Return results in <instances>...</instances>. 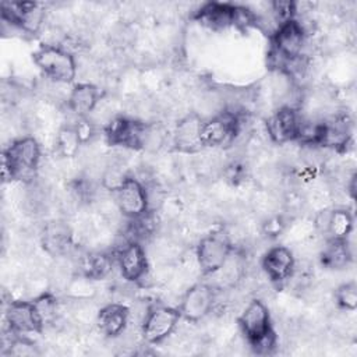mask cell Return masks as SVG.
Listing matches in <instances>:
<instances>
[{
	"mask_svg": "<svg viewBox=\"0 0 357 357\" xmlns=\"http://www.w3.org/2000/svg\"><path fill=\"white\" fill-rule=\"evenodd\" d=\"M237 324L247 343L257 354H271L278 346L272 317L262 300L252 298L238 315Z\"/></svg>",
	"mask_w": 357,
	"mask_h": 357,
	"instance_id": "obj_1",
	"label": "cell"
},
{
	"mask_svg": "<svg viewBox=\"0 0 357 357\" xmlns=\"http://www.w3.org/2000/svg\"><path fill=\"white\" fill-rule=\"evenodd\" d=\"M40 145L32 135L15 138L3 149L1 176L4 181L33 178L40 163Z\"/></svg>",
	"mask_w": 357,
	"mask_h": 357,
	"instance_id": "obj_2",
	"label": "cell"
},
{
	"mask_svg": "<svg viewBox=\"0 0 357 357\" xmlns=\"http://www.w3.org/2000/svg\"><path fill=\"white\" fill-rule=\"evenodd\" d=\"M308 33L297 18L280 24L269 36L271 47L268 52V64L278 74L287 61L303 56Z\"/></svg>",
	"mask_w": 357,
	"mask_h": 357,
	"instance_id": "obj_3",
	"label": "cell"
},
{
	"mask_svg": "<svg viewBox=\"0 0 357 357\" xmlns=\"http://www.w3.org/2000/svg\"><path fill=\"white\" fill-rule=\"evenodd\" d=\"M32 60L40 73L54 84H71L78 73L75 56L61 45L42 43Z\"/></svg>",
	"mask_w": 357,
	"mask_h": 357,
	"instance_id": "obj_4",
	"label": "cell"
},
{
	"mask_svg": "<svg viewBox=\"0 0 357 357\" xmlns=\"http://www.w3.org/2000/svg\"><path fill=\"white\" fill-rule=\"evenodd\" d=\"M244 112L225 109L205 119L202 128L204 148H223L234 145L243 128Z\"/></svg>",
	"mask_w": 357,
	"mask_h": 357,
	"instance_id": "obj_5",
	"label": "cell"
},
{
	"mask_svg": "<svg viewBox=\"0 0 357 357\" xmlns=\"http://www.w3.org/2000/svg\"><path fill=\"white\" fill-rule=\"evenodd\" d=\"M233 250V241L223 230H216L204 236L195 250L201 273L204 276L215 275L229 259Z\"/></svg>",
	"mask_w": 357,
	"mask_h": 357,
	"instance_id": "obj_6",
	"label": "cell"
},
{
	"mask_svg": "<svg viewBox=\"0 0 357 357\" xmlns=\"http://www.w3.org/2000/svg\"><path fill=\"white\" fill-rule=\"evenodd\" d=\"M181 319L178 308L152 304L141 322V336L148 344H159L165 342L176 331Z\"/></svg>",
	"mask_w": 357,
	"mask_h": 357,
	"instance_id": "obj_7",
	"label": "cell"
},
{
	"mask_svg": "<svg viewBox=\"0 0 357 357\" xmlns=\"http://www.w3.org/2000/svg\"><path fill=\"white\" fill-rule=\"evenodd\" d=\"M113 195L119 212L128 220H135L149 213L148 188L139 178L128 174L121 185L113 191Z\"/></svg>",
	"mask_w": 357,
	"mask_h": 357,
	"instance_id": "obj_8",
	"label": "cell"
},
{
	"mask_svg": "<svg viewBox=\"0 0 357 357\" xmlns=\"http://www.w3.org/2000/svg\"><path fill=\"white\" fill-rule=\"evenodd\" d=\"M351 137V121L344 113H337L321 120L314 145L342 153L347 151Z\"/></svg>",
	"mask_w": 357,
	"mask_h": 357,
	"instance_id": "obj_9",
	"label": "cell"
},
{
	"mask_svg": "<svg viewBox=\"0 0 357 357\" xmlns=\"http://www.w3.org/2000/svg\"><path fill=\"white\" fill-rule=\"evenodd\" d=\"M146 121L127 116H116L103 127V135L110 146H121L132 151L142 148V134Z\"/></svg>",
	"mask_w": 357,
	"mask_h": 357,
	"instance_id": "obj_10",
	"label": "cell"
},
{
	"mask_svg": "<svg viewBox=\"0 0 357 357\" xmlns=\"http://www.w3.org/2000/svg\"><path fill=\"white\" fill-rule=\"evenodd\" d=\"M205 117L197 112H188L180 117L173 128L172 148L174 152L194 155L204 149L202 128Z\"/></svg>",
	"mask_w": 357,
	"mask_h": 357,
	"instance_id": "obj_11",
	"label": "cell"
},
{
	"mask_svg": "<svg viewBox=\"0 0 357 357\" xmlns=\"http://www.w3.org/2000/svg\"><path fill=\"white\" fill-rule=\"evenodd\" d=\"M218 301L216 289L209 283L192 284L180 298L178 311L188 322H198L208 317Z\"/></svg>",
	"mask_w": 357,
	"mask_h": 357,
	"instance_id": "obj_12",
	"label": "cell"
},
{
	"mask_svg": "<svg viewBox=\"0 0 357 357\" xmlns=\"http://www.w3.org/2000/svg\"><path fill=\"white\" fill-rule=\"evenodd\" d=\"M4 319L8 332L17 336L42 333L45 328L32 300H11L4 310Z\"/></svg>",
	"mask_w": 357,
	"mask_h": 357,
	"instance_id": "obj_13",
	"label": "cell"
},
{
	"mask_svg": "<svg viewBox=\"0 0 357 357\" xmlns=\"http://www.w3.org/2000/svg\"><path fill=\"white\" fill-rule=\"evenodd\" d=\"M121 278L128 283H139L148 275L149 264L144 245L137 240H127L114 254Z\"/></svg>",
	"mask_w": 357,
	"mask_h": 357,
	"instance_id": "obj_14",
	"label": "cell"
},
{
	"mask_svg": "<svg viewBox=\"0 0 357 357\" xmlns=\"http://www.w3.org/2000/svg\"><path fill=\"white\" fill-rule=\"evenodd\" d=\"M301 113L291 106H279L266 119V134L273 144L286 145L297 142L300 131Z\"/></svg>",
	"mask_w": 357,
	"mask_h": 357,
	"instance_id": "obj_15",
	"label": "cell"
},
{
	"mask_svg": "<svg viewBox=\"0 0 357 357\" xmlns=\"http://www.w3.org/2000/svg\"><path fill=\"white\" fill-rule=\"evenodd\" d=\"M296 257L286 245H273L261 258V268L269 282L280 287L287 283L296 269Z\"/></svg>",
	"mask_w": 357,
	"mask_h": 357,
	"instance_id": "obj_16",
	"label": "cell"
},
{
	"mask_svg": "<svg viewBox=\"0 0 357 357\" xmlns=\"http://www.w3.org/2000/svg\"><path fill=\"white\" fill-rule=\"evenodd\" d=\"M237 4L211 1L195 10L192 18L212 31H223L236 24Z\"/></svg>",
	"mask_w": 357,
	"mask_h": 357,
	"instance_id": "obj_17",
	"label": "cell"
},
{
	"mask_svg": "<svg viewBox=\"0 0 357 357\" xmlns=\"http://www.w3.org/2000/svg\"><path fill=\"white\" fill-rule=\"evenodd\" d=\"M130 318L131 312L128 305L112 301L100 307V310L98 311L96 325L103 336L113 339L121 336L126 332Z\"/></svg>",
	"mask_w": 357,
	"mask_h": 357,
	"instance_id": "obj_18",
	"label": "cell"
},
{
	"mask_svg": "<svg viewBox=\"0 0 357 357\" xmlns=\"http://www.w3.org/2000/svg\"><path fill=\"white\" fill-rule=\"evenodd\" d=\"M102 99V92L92 82L74 84L67 96V109L78 117H89L96 110Z\"/></svg>",
	"mask_w": 357,
	"mask_h": 357,
	"instance_id": "obj_19",
	"label": "cell"
},
{
	"mask_svg": "<svg viewBox=\"0 0 357 357\" xmlns=\"http://www.w3.org/2000/svg\"><path fill=\"white\" fill-rule=\"evenodd\" d=\"M113 259L114 257L99 251L84 252L77 259V275L93 282L102 280L112 272Z\"/></svg>",
	"mask_w": 357,
	"mask_h": 357,
	"instance_id": "obj_20",
	"label": "cell"
},
{
	"mask_svg": "<svg viewBox=\"0 0 357 357\" xmlns=\"http://www.w3.org/2000/svg\"><path fill=\"white\" fill-rule=\"evenodd\" d=\"M321 265L326 269H344L353 261V251L349 238H326L319 252Z\"/></svg>",
	"mask_w": 357,
	"mask_h": 357,
	"instance_id": "obj_21",
	"label": "cell"
},
{
	"mask_svg": "<svg viewBox=\"0 0 357 357\" xmlns=\"http://www.w3.org/2000/svg\"><path fill=\"white\" fill-rule=\"evenodd\" d=\"M43 248L53 257H64L71 248V233L68 227L59 222H52L45 226L42 233Z\"/></svg>",
	"mask_w": 357,
	"mask_h": 357,
	"instance_id": "obj_22",
	"label": "cell"
},
{
	"mask_svg": "<svg viewBox=\"0 0 357 357\" xmlns=\"http://www.w3.org/2000/svg\"><path fill=\"white\" fill-rule=\"evenodd\" d=\"M82 146V141L75 130L74 123L64 124L59 128L54 139L56 153L63 159L75 158Z\"/></svg>",
	"mask_w": 357,
	"mask_h": 357,
	"instance_id": "obj_23",
	"label": "cell"
},
{
	"mask_svg": "<svg viewBox=\"0 0 357 357\" xmlns=\"http://www.w3.org/2000/svg\"><path fill=\"white\" fill-rule=\"evenodd\" d=\"M353 226L354 216L347 208H332L329 211L325 236L326 238H349Z\"/></svg>",
	"mask_w": 357,
	"mask_h": 357,
	"instance_id": "obj_24",
	"label": "cell"
},
{
	"mask_svg": "<svg viewBox=\"0 0 357 357\" xmlns=\"http://www.w3.org/2000/svg\"><path fill=\"white\" fill-rule=\"evenodd\" d=\"M167 139V132L160 123L146 121L144 134H142V151L158 152L165 146Z\"/></svg>",
	"mask_w": 357,
	"mask_h": 357,
	"instance_id": "obj_25",
	"label": "cell"
},
{
	"mask_svg": "<svg viewBox=\"0 0 357 357\" xmlns=\"http://www.w3.org/2000/svg\"><path fill=\"white\" fill-rule=\"evenodd\" d=\"M335 304L339 310L354 312L357 310V283L356 280H349L340 283L333 293Z\"/></svg>",
	"mask_w": 357,
	"mask_h": 357,
	"instance_id": "obj_26",
	"label": "cell"
},
{
	"mask_svg": "<svg viewBox=\"0 0 357 357\" xmlns=\"http://www.w3.org/2000/svg\"><path fill=\"white\" fill-rule=\"evenodd\" d=\"M32 301L45 326L56 322L57 312H59V300L52 291H43L39 296H36Z\"/></svg>",
	"mask_w": 357,
	"mask_h": 357,
	"instance_id": "obj_27",
	"label": "cell"
},
{
	"mask_svg": "<svg viewBox=\"0 0 357 357\" xmlns=\"http://www.w3.org/2000/svg\"><path fill=\"white\" fill-rule=\"evenodd\" d=\"M287 227V219L284 215H279V213H275V215H271L268 216L264 222H262V226H261V230L262 233L269 237V238H276L279 237Z\"/></svg>",
	"mask_w": 357,
	"mask_h": 357,
	"instance_id": "obj_28",
	"label": "cell"
},
{
	"mask_svg": "<svg viewBox=\"0 0 357 357\" xmlns=\"http://www.w3.org/2000/svg\"><path fill=\"white\" fill-rule=\"evenodd\" d=\"M75 130L82 141V145H86L91 142L96 135V124L89 117H78L74 121Z\"/></svg>",
	"mask_w": 357,
	"mask_h": 357,
	"instance_id": "obj_29",
	"label": "cell"
}]
</instances>
